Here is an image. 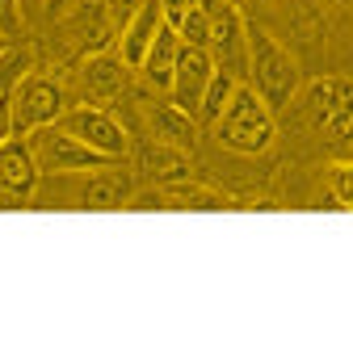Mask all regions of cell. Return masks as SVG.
<instances>
[{
	"instance_id": "6da1fadb",
	"label": "cell",
	"mask_w": 353,
	"mask_h": 348,
	"mask_svg": "<svg viewBox=\"0 0 353 348\" xmlns=\"http://www.w3.org/2000/svg\"><path fill=\"white\" fill-rule=\"evenodd\" d=\"M252 89L261 93V101L270 105L274 113L286 109L299 97V84H303V67L290 55V47L270 34L265 25H248V80Z\"/></svg>"
},
{
	"instance_id": "7a4b0ae2",
	"label": "cell",
	"mask_w": 353,
	"mask_h": 348,
	"mask_svg": "<svg viewBox=\"0 0 353 348\" xmlns=\"http://www.w3.org/2000/svg\"><path fill=\"white\" fill-rule=\"evenodd\" d=\"M210 135L219 139V147H228L236 155H265L278 139V113L261 101L252 84H240L228 109L210 122Z\"/></svg>"
},
{
	"instance_id": "3957f363",
	"label": "cell",
	"mask_w": 353,
	"mask_h": 348,
	"mask_svg": "<svg viewBox=\"0 0 353 348\" xmlns=\"http://www.w3.org/2000/svg\"><path fill=\"white\" fill-rule=\"evenodd\" d=\"M30 147H34V160L42 168V177H76V172H93V168H105L114 164L110 155L93 151L88 143H80L72 130H63L59 122L34 130V135H26Z\"/></svg>"
},
{
	"instance_id": "277c9868",
	"label": "cell",
	"mask_w": 353,
	"mask_h": 348,
	"mask_svg": "<svg viewBox=\"0 0 353 348\" xmlns=\"http://www.w3.org/2000/svg\"><path fill=\"white\" fill-rule=\"evenodd\" d=\"M307 118L320 135L349 143L353 139V76H316L307 84Z\"/></svg>"
},
{
	"instance_id": "5b68a950",
	"label": "cell",
	"mask_w": 353,
	"mask_h": 348,
	"mask_svg": "<svg viewBox=\"0 0 353 348\" xmlns=\"http://www.w3.org/2000/svg\"><path fill=\"white\" fill-rule=\"evenodd\" d=\"M9 105H13V126H17V135H34V130H42V126H51V122L63 118L68 97H63V84H59V80L30 72L17 89L9 93Z\"/></svg>"
},
{
	"instance_id": "8992f818",
	"label": "cell",
	"mask_w": 353,
	"mask_h": 348,
	"mask_svg": "<svg viewBox=\"0 0 353 348\" xmlns=\"http://www.w3.org/2000/svg\"><path fill=\"white\" fill-rule=\"evenodd\" d=\"M59 126L72 130L80 143H88L93 151H101V155H110V160H126V155H130V135H126V126H122L105 105H97V101H84V105L63 109Z\"/></svg>"
},
{
	"instance_id": "52a82bcc",
	"label": "cell",
	"mask_w": 353,
	"mask_h": 348,
	"mask_svg": "<svg viewBox=\"0 0 353 348\" xmlns=\"http://www.w3.org/2000/svg\"><path fill=\"white\" fill-rule=\"evenodd\" d=\"M38 181H42V168L34 160V147L26 135H13L5 147H0V202L9 206H21L38 193Z\"/></svg>"
},
{
	"instance_id": "ba28073f",
	"label": "cell",
	"mask_w": 353,
	"mask_h": 348,
	"mask_svg": "<svg viewBox=\"0 0 353 348\" xmlns=\"http://www.w3.org/2000/svg\"><path fill=\"white\" fill-rule=\"evenodd\" d=\"M214 76V59L206 47H190L181 42V55H176V72H172V89H168V101L181 105L185 113L198 118V105H202V93Z\"/></svg>"
},
{
	"instance_id": "9c48e42d",
	"label": "cell",
	"mask_w": 353,
	"mask_h": 348,
	"mask_svg": "<svg viewBox=\"0 0 353 348\" xmlns=\"http://www.w3.org/2000/svg\"><path fill=\"white\" fill-rule=\"evenodd\" d=\"M130 193H135V177L122 168V160H114L105 168L84 172L76 206H84V210H122L130 202Z\"/></svg>"
},
{
	"instance_id": "30bf717a",
	"label": "cell",
	"mask_w": 353,
	"mask_h": 348,
	"mask_svg": "<svg viewBox=\"0 0 353 348\" xmlns=\"http://www.w3.org/2000/svg\"><path fill=\"white\" fill-rule=\"evenodd\" d=\"M160 25H164L160 0H139V5L126 13V21H122V30H118V55H122V63H126L130 72H139V63H143L148 47L156 42Z\"/></svg>"
},
{
	"instance_id": "8fae6325",
	"label": "cell",
	"mask_w": 353,
	"mask_h": 348,
	"mask_svg": "<svg viewBox=\"0 0 353 348\" xmlns=\"http://www.w3.org/2000/svg\"><path fill=\"white\" fill-rule=\"evenodd\" d=\"M126 76H130V67L122 63V55L93 51L80 63V89L93 97L97 105H105V101H114V97L126 93Z\"/></svg>"
},
{
	"instance_id": "7c38bea8",
	"label": "cell",
	"mask_w": 353,
	"mask_h": 348,
	"mask_svg": "<svg viewBox=\"0 0 353 348\" xmlns=\"http://www.w3.org/2000/svg\"><path fill=\"white\" fill-rule=\"evenodd\" d=\"M135 164H139V177L148 185H176V181H190V172H194L190 151L168 147V143H156V139H148L139 147Z\"/></svg>"
},
{
	"instance_id": "4fadbf2b",
	"label": "cell",
	"mask_w": 353,
	"mask_h": 348,
	"mask_svg": "<svg viewBox=\"0 0 353 348\" xmlns=\"http://www.w3.org/2000/svg\"><path fill=\"white\" fill-rule=\"evenodd\" d=\"M148 135L156 143L194 151L198 147V118L185 113L181 105H172V101H156V105H148Z\"/></svg>"
},
{
	"instance_id": "5bb4252c",
	"label": "cell",
	"mask_w": 353,
	"mask_h": 348,
	"mask_svg": "<svg viewBox=\"0 0 353 348\" xmlns=\"http://www.w3.org/2000/svg\"><path fill=\"white\" fill-rule=\"evenodd\" d=\"M176 55H181V34L164 21L160 34H156V42H152L148 55H143V63H139V76H143V84H148L152 93H164L168 97L172 72H176Z\"/></svg>"
},
{
	"instance_id": "9a60e30c",
	"label": "cell",
	"mask_w": 353,
	"mask_h": 348,
	"mask_svg": "<svg viewBox=\"0 0 353 348\" xmlns=\"http://www.w3.org/2000/svg\"><path fill=\"white\" fill-rule=\"evenodd\" d=\"M168 193V210H228L232 197L219 193L210 185H198V181H176V185H164Z\"/></svg>"
},
{
	"instance_id": "2e32d148",
	"label": "cell",
	"mask_w": 353,
	"mask_h": 348,
	"mask_svg": "<svg viewBox=\"0 0 353 348\" xmlns=\"http://www.w3.org/2000/svg\"><path fill=\"white\" fill-rule=\"evenodd\" d=\"M290 5V42L294 47H320L324 42V13L316 9V0H286Z\"/></svg>"
},
{
	"instance_id": "e0dca14e",
	"label": "cell",
	"mask_w": 353,
	"mask_h": 348,
	"mask_svg": "<svg viewBox=\"0 0 353 348\" xmlns=\"http://www.w3.org/2000/svg\"><path fill=\"white\" fill-rule=\"evenodd\" d=\"M240 76H232L228 67H214V76H210V84H206V93H202V105H198V126H210L219 113L228 109V101H232V93L240 89Z\"/></svg>"
},
{
	"instance_id": "ac0fdd59",
	"label": "cell",
	"mask_w": 353,
	"mask_h": 348,
	"mask_svg": "<svg viewBox=\"0 0 353 348\" xmlns=\"http://www.w3.org/2000/svg\"><path fill=\"white\" fill-rule=\"evenodd\" d=\"M30 72H34L30 47H21V42H9V47L0 51V93H13Z\"/></svg>"
},
{
	"instance_id": "d6986e66",
	"label": "cell",
	"mask_w": 353,
	"mask_h": 348,
	"mask_svg": "<svg viewBox=\"0 0 353 348\" xmlns=\"http://www.w3.org/2000/svg\"><path fill=\"white\" fill-rule=\"evenodd\" d=\"M328 189L341 202V210H353V160H336L328 168Z\"/></svg>"
},
{
	"instance_id": "ffe728a7",
	"label": "cell",
	"mask_w": 353,
	"mask_h": 348,
	"mask_svg": "<svg viewBox=\"0 0 353 348\" xmlns=\"http://www.w3.org/2000/svg\"><path fill=\"white\" fill-rule=\"evenodd\" d=\"M21 25H26V17H21V0H0V34H5V38H17Z\"/></svg>"
},
{
	"instance_id": "44dd1931",
	"label": "cell",
	"mask_w": 353,
	"mask_h": 348,
	"mask_svg": "<svg viewBox=\"0 0 353 348\" xmlns=\"http://www.w3.org/2000/svg\"><path fill=\"white\" fill-rule=\"evenodd\" d=\"M13 135H17V126H13V105H9V93H0V147H5Z\"/></svg>"
},
{
	"instance_id": "7402d4cb",
	"label": "cell",
	"mask_w": 353,
	"mask_h": 348,
	"mask_svg": "<svg viewBox=\"0 0 353 348\" xmlns=\"http://www.w3.org/2000/svg\"><path fill=\"white\" fill-rule=\"evenodd\" d=\"M101 5H105V9H110L114 17H122V21H126V13H130V9H135V5H139V0H101Z\"/></svg>"
},
{
	"instance_id": "603a6c76",
	"label": "cell",
	"mask_w": 353,
	"mask_h": 348,
	"mask_svg": "<svg viewBox=\"0 0 353 348\" xmlns=\"http://www.w3.org/2000/svg\"><path fill=\"white\" fill-rule=\"evenodd\" d=\"M68 5H72V0H47V13H51V17H59Z\"/></svg>"
},
{
	"instance_id": "cb8c5ba5",
	"label": "cell",
	"mask_w": 353,
	"mask_h": 348,
	"mask_svg": "<svg viewBox=\"0 0 353 348\" xmlns=\"http://www.w3.org/2000/svg\"><path fill=\"white\" fill-rule=\"evenodd\" d=\"M9 42H13V38H5V34H0V51H5V47H9Z\"/></svg>"
},
{
	"instance_id": "d4e9b609",
	"label": "cell",
	"mask_w": 353,
	"mask_h": 348,
	"mask_svg": "<svg viewBox=\"0 0 353 348\" xmlns=\"http://www.w3.org/2000/svg\"><path fill=\"white\" fill-rule=\"evenodd\" d=\"M349 160H353V139H349Z\"/></svg>"
},
{
	"instance_id": "484cf974",
	"label": "cell",
	"mask_w": 353,
	"mask_h": 348,
	"mask_svg": "<svg viewBox=\"0 0 353 348\" xmlns=\"http://www.w3.org/2000/svg\"><path fill=\"white\" fill-rule=\"evenodd\" d=\"M265 5H270V0H265Z\"/></svg>"
},
{
	"instance_id": "4316f807",
	"label": "cell",
	"mask_w": 353,
	"mask_h": 348,
	"mask_svg": "<svg viewBox=\"0 0 353 348\" xmlns=\"http://www.w3.org/2000/svg\"><path fill=\"white\" fill-rule=\"evenodd\" d=\"M93 5H97V0H93Z\"/></svg>"
}]
</instances>
